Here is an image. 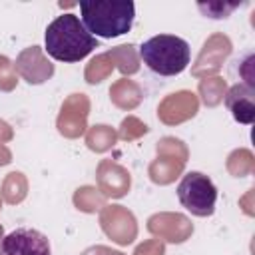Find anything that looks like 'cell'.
I'll return each instance as SVG.
<instances>
[{"label":"cell","instance_id":"obj_1","mask_svg":"<svg viewBox=\"0 0 255 255\" xmlns=\"http://www.w3.org/2000/svg\"><path fill=\"white\" fill-rule=\"evenodd\" d=\"M44 48L48 56L58 62H80L94 48H98V38H94L82 20L68 12L52 20L44 32Z\"/></svg>","mask_w":255,"mask_h":255},{"label":"cell","instance_id":"obj_2","mask_svg":"<svg viewBox=\"0 0 255 255\" xmlns=\"http://www.w3.org/2000/svg\"><path fill=\"white\" fill-rule=\"evenodd\" d=\"M82 24L94 38H118L129 32L135 18L131 0H84L80 2Z\"/></svg>","mask_w":255,"mask_h":255},{"label":"cell","instance_id":"obj_3","mask_svg":"<svg viewBox=\"0 0 255 255\" xmlns=\"http://www.w3.org/2000/svg\"><path fill=\"white\" fill-rule=\"evenodd\" d=\"M139 58L147 70L157 76H177L181 74L191 60L189 44L173 34H157L145 40L139 48Z\"/></svg>","mask_w":255,"mask_h":255},{"label":"cell","instance_id":"obj_4","mask_svg":"<svg viewBox=\"0 0 255 255\" xmlns=\"http://www.w3.org/2000/svg\"><path fill=\"white\" fill-rule=\"evenodd\" d=\"M177 199L191 215L209 217L215 211L217 187L205 173L187 171L177 183Z\"/></svg>","mask_w":255,"mask_h":255},{"label":"cell","instance_id":"obj_5","mask_svg":"<svg viewBox=\"0 0 255 255\" xmlns=\"http://www.w3.org/2000/svg\"><path fill=\"white\" fill-rule=\"evenodd\" d=\"M0 255H52L48 237L34 227H16L4 235Z\"/></svg>","mask_w":255,"mask_h":255},{"label":"cell","instance_id":"obj_6","mask_svg":"<svg viewBox=\"0 0 255 255\" xmlns=\"http://www.w3.org/2000/svg\"><path fill=\"white\" fill-rule=\"evenodd\" d=\"M225 106L235 122L251 126L255 122V88H249L241 82L231 86L225 94Z\"/></svg>","mask_w":255,"mask_h":255},{"label":"cell","instance_id":"obj_7","mask_svg":"<svg viewBox=\"0 0 255 255\" xmlns=\"http://www.w3.org/2000/svg\"><path fill=\"white\" fill-rule=\"evenodd\" d=\"M235 8H239V4H199V10H203L209 18H227L229 12H233Z\"/></svg>","mask_w":255,"mask_h":255}]
</instances>
